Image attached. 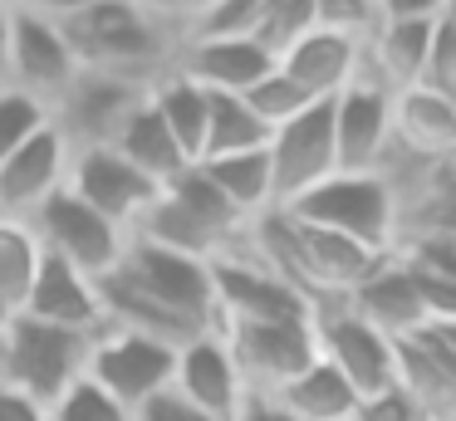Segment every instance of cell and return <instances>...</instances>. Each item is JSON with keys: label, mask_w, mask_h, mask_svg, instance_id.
<instances>
[{"label": "cell", "mask_w": 456, "mask_h": 421, "mask_svg": "<svg viewBox=\"0 0 456 421\" xmlns=\"http://www.w3.org/2000/svg\"><path fill=\"white\" fill-rule=\"evenodd\" d=\"M60 29L79 69L118 74L148 88L172 69V49H177V35L142 0H94L74 20H64Z\"/></svg>", "instance_id": "cell-1"}, {"label": "cell", "mask_w": 456, "mask_h": 421, "mask_svg": "<svg viewBox=\"0 0 456 421\" xmlns=\"http://www.w3.org/2000/svg\"><path fill=\"white\" fill-rule=\"evenodd\" d=\"M280 211L329 235H344L354 245H368V250H403V211H397V196L383 172H334Z\"/></svg>", "instance_id": "cell-2"}, {"label": "cell", "mask_w": 456, "mask_h": 421, "mask_svg": "<svg viewBox=\"0 0 456 421\" xmlns=\"http://www.w3.org/2000/svg\"><path fill=\"white\" fill-rule=\"evenodd\" d=\"M109 279L128 284L133 294L152 299L158 309L177 313L197 333H211L216 323V284H211V260H191V255L162 250V245L128 235L123 260L109 270Z\"/></svg>", "instance_id": "cell-3"}, {"label": "cell", "mask_w": 456, "mask_h": 421, "mask_svg": "<svg viewBox=\"0 0 456 421\" xmlns=\"http://www.w3.org/2000/svg\"><path fill=\"white\" fill-rule=\"evenodd\" d=\"M84 358H89V338L69 328H50L40 319L15 313V323L0 338V382L20 387L35 397L45 411L84 377Z\"/></svg>", "instance_id": "cell-4"}, {"label": "cell", "mask_w": 456, "mask_h": 421, "mask_svg": "<svg viewBox=\"0 0 456 421\" xmlns=\"http://www.w3.org/2000/svg\"><path fill=\"white\" fill-rule=\"evenodd\" d=\"M211 333L226 343L246 392H280L319 352L309 319H216Z\"/></svg>", "instance_id": "cell-5"}, {"label": "cell", "mask_w": 456, "mask_h": 421, "mask_svg": "<svg viewBox=\"0 0 456 421\" xmlns=\"http://www.w3.org/2000/svg\"><path fill=\"white\" fill-rule=\"evenodd\" d=\"M172 362H177V348H167V343H152L128 328H103L89 338L84 377L109 392L123 411L138 417L152 397L172 387Z\"/></svg>", "instance_id": "cell-6"}, {"label": "cell", "mask_w": 456, "mask_h": 421, "mask_svg": "<svg viewBox=\"0 0 456 421\" xmlns=\"http://www.w3.org/2000/svg\"><path fill=\"white\" fill-rule=\"evenodd\" d=\"M309 323H314L319 358L334 362L338 377L358 392V401L397 382V343L387 338V333H378L363 313L348 309V299L314 304Z\"/></svg>", "instance_id": "cell-7"}, {"label": "cell", "mask_w": 456, "mask_h": 421, "mask_svg": "<svg viewBox=\"0 0 456 421\" xmlns=\"http://www.w3.org/2000/svg\"><path fill=\"white\" fill-rule=\"evenodd\" d=\"M30 225H35V235H40L50 260L69 264V270L89 274V279H103V274L123 260V245H128V231L103 221V215L94 211V206H84L69 186H64L60 196H50V201L30 215Z\"/></svg>", "instance_id": "cell-8"}, {"label": "cell", "mask_w": 456, "mask_h": 421, "mask_svg": "<svg viewBox=\"0 0 456 421\" xmlns=\"http://www.w3.org/2000/svg\"><path fill=\"white\" fill-rule=\"evenodd\" d=\"M142 103H148V84L79 69V78H74V84L64 88V98L50 108V123L60 127V137L69 142V152H84V147H113V137L123 133V123H128Z\"/></svg>", "instance_id": "cell-9"}, {"label": "cell", "mask_w": 456, "mask_h": 421, "mask_svg": "<svg viewBox=\"0 0 456 421\" xmlns=\"http://www.w3.org/2000/svg\"><path fill=\"white\" fill-rule=\"evenodd\" d=\"M64 186H69L84 206H94L103 221L123 225L128 235L138 231V221L152 211V201H158V191H162L152 176H142L138 166L123 152H113V147H84V152H74L69 157V182Z\"/></svg>", "instance_id": "cell-10"}, {"label": "cell", "mask_w": 456, "mask_h": 421, "mask_svg": "<svg viewBox=\"0 0 456 421\" xmlns=\"http://www.w3.org/2000/svg\"><path fill=\"white\" fill-rule=\"evenodd\" d=\"M270 176H275V206H289L319 186L324 176L338 172V147H334V113L329 103H314L305 108L299 117L280 123L270 133Z\"/></svg>", "instance_id": "cell-11"}, {"label": "cell", "mask_w": 456, "mask_h": 421, "mask_svg": "<svg viewBox=\"0 0 456 421\" xmlns=\"http://www.w3.org/2000/svg\"><path fill=\"white\" fill-rule=\"evenodd\" d=\"M74 78H79V59H74L64 29L50 25V20H35V15L15 10L11 45H5V84L30 93L35 103L54 108Z\"/></svg>", "instance_id": "cell-12"}, {"label": "cell", "mask_w": 456, "mask_h": 421, "mask_svg": "<svg viewBox=\"0 0 456 421\" xmlns=\"http://www.w3.org/2000/svg\"><path fill=\"white\" fill-rule=\"evenodd\" d=\"M211 284H216V319H309L314 313V304L289 289L275 270H265L246 245L211 260Z\"/></svg>", "instance_id": "cell-13"}, {"label": "cell", "mask_w": 456, "mask_h": 421, "mask_svg": "<svg viewBox=\"0 0 456 421\" xmlns=\"http://www.w3.org/2000/svg\"><path fill=\"white\" fill-rule=\"evenodd\" d=\"M329 113H334L338 172H378L393 147V93L368 74H358L329 103Z\"/></svg>", "instance_id": "cell-14"}, {"label": "cell", "mask_w": 456, "mask_h": 421, "mask_svg": "<svg viewBox=\"0 0 456 421\" xmlns=\"http://www.w3.org/2000/svg\"><path fill=\"white\" fill-rule=\"evenodd\" d=\"M69 142L60 137V127H45L15 157L0 162V215H15V221H30L50 196L64 191L69 182Z\"/></svg>", "instance_id": "cell-15"}, {"label": "cell", "mask_w": 456, "mask_h": 421, "mask_svg": "<svg viewBox=\"0 0 456 421\" xmlns=\"http://www.w3.org/2000/svg\"><path fill=\"white\" fill-rule=\"evenodd\" d=\"M172 69H177L182 78H191L197 88H207V93H246V88H256L260 78L275 69V54L250 35L177 39Z\"/></svg>", "instance_id": "cell-16"}, {"label": "cell", "mask_w": 456, "mask_h": 421, "mask_svg": "<svg viewBox=\"0 0 456 421\" xmlns=\"http://www.w3.org/2000/svg\"><path fill=\"white\" fill-rule=\"evenodd\" d=\"M172 392H177L187 407L207 411L211 421H231L236 407L246 401V382H240L236 362H231L226 343L216 333H201L187 348H177L172 362Z\"/></svg>", "instance_id": "cell-17"}, {"label": "cell", "mask_w": 456, "mask_h": 421, "mask_svg": "<svg viewBox=\"0 0 456 421\" xmlns=\"http://www.w3.org/2000/svg\"><path fill=\"white\" fill-rule=\"evenodd\" d=\"M275 64L309 103H334V98L363 74V45H358V39H344V35H329V29H309V35H299Z\"/></svg>", "instance_id": "cell-18"}, {"label": "cell", "mask_w": 456, "mask_h": 421, "mask_svg": "<svg viewBox=\"0 0 456 421\" xmlns=\"http://www.w3.org/2000/svg\"><path fill=\"white\" fill-rule=\"evenodd\" d=\"M20 313L25 319L50 323V328H69V333L94 338V333H103L99 279H89V274H79V270H69V264H60V260L45 255L40 279H35L30 299L20 304Z\"/></svg>", "instance_id": "cell-19"}, {"label": "cell", "mask_w": 456, "mask_h": 421, "mask_svg": "<svg viewBox=\"0 0 456 421\" xmlns=\"http://www.w3.org/2000/svg\"><path fill=\"white\" fill-rule=\"evenodd\" d=\"M387 152L407 162H456V103L427 93V88H403L393 93V147Z\"/></svg>", "instance_id": "cell-20"}, {"label": "cell", "mask_w": 456, "mask_h": 421, "mask_svg": "<svg viewBox=\"0 0 456 421\" xmlns=\"http://www.w3.org/2000/svg\"><path fill=\"white\" fill-rule=\"evenodd\" d=\"M397 382L422 401L432 421H456V358L432 323L397 338Z\"/></svg>", "instance_id": "cell-21"}, {"label": "cell", "mask_w": 456, "mask_h": 421, "mask_svg": "<svg viewBox=\"0 0 456 421\" xmlns=\"http://www.w3.org/2000/svg\"><path fill=\"white\" fill-rule=\"evenodd\" d=\"M348 309L363 313L378 333L387 338H407V333L427 328V313H422V299H417V284H412V270H407L403 255H387L354 294H348Z\"/></svg>", "instance_id": "cell-22"}, {"label": "cell", "mask_w": 456, "mask_h": 421, "mask_svg": "<svg viewBox=\"0 0 456 421\" xmlns=\"http://www.w3.org/2000/svg\"><path fill=\"white\" fill-rule=\"evenodd\" d=\"M436 20H378V29L363 39V74L383 84L387 93H403L417 84L427 59V39H432Z\"/></svg>", "instance_id": "cell-23"}, {"label": "cell", "mask_w": 456, "mask_h": 421, "mask_svg": "<svg viewBox=\"0 0 456 421\" xmlns=\"http://www.w3.org/2000/svg\"><path fill=\"white\" fill-rule=\"evenodd\" d=\"M270 397H275L295 421H354V411H358V392L348 387L334 362H324L319 352L305 372H295V377L280 392H270Z\"/></svg>", "instance_id": "cell-24"}, {"label": "cell", "mask_w": 456, "mask_h": 421, "mask_svg": "<svg viewBox=\"0 0 456 421\" xmlns=\"http://www.w3.org/2000/svg\"><path fill=\"white\" fill-rule=\"evenodd\" d=\"M152 113L162 117V127L172 133V142L182 147L187 162H201V142H207V88H197L191 78H182L177 69L158 78L148 88Z\"/></svg>", "instance_id": "cell-25"}, {"label": "cell", "mask_w": 456, "mask_h": 421, "mask_svg": "<svg viewBox=\"0 0 456 421\" xmlns=\"http://www.w3.org/2000/svg\"><path fill=\"white\" fill-rule=\"evenodd\" d=\"M113 152H123L142 176H152L158 186H167L172 176H182L191 166L187 157H182V147L172 142V133L162 127V117L152 113V103H142L138 113L123 123V133L113 137Z\"/></svg>", "instance_id": "cell-26"}, {"label": "cell", "mask_w": 456, "mask_h": 421, "mask_svg": "<svg viewBox=\"0 0 456 421\" xmlns=\"http://www.w3.org/2000/svg\"><path fill=\"white\" fill-rule=\"evenodd\" d=\"M197 166L221 186V196H226L246 221L275 211V176H270L265 147H260V152H236V157H211V162H197Z\"/></svg>", "instance_id": "cell-27"}, {"label": "cell", "mask_w": 456, "mask_h": 421, "mask_svg": "<svg viewBox=\"0 0 456 421\" xmlns=\"http://www.w3.org/2000/svg\"><path fill=\"white\" fill-rule=\"evenodd\" d=\"M162 191H167V196H172V201H177L187 215H197V221L207 225L211 235H216L221 250H236V245H240V235H246V225H250V221H246V215H240L236 206L226 201V196H221V186L211 182V176L201 172L197 162H191L182 176H172V182L162 186Z\"/></svg>", "instance_id": "cell-28"}, {"label": "cell", "mask_w": 456, "mask_h": 421, "mask_svg": "<svg viewBox=\"0 0 456 421\" xmlns=\"http://www.w3.org/2000/svg\"><path fill=\"white\" fill-rule=\"evenodd\" d=\"M270 147V127L256 117V108L240 93H207V142L201 162L211 157H236V152H260Z\"/></svg>", "instance_id": "cell-29"}, {"label": "cell", "mask_w": 456, "mask_h": 421, "mask_svg": "<svg viewBox=\"0 0 456 421\" xmlns=\"http://www.w3.org/2000/svg\"><path fill=\"white\" fill-rule=\"evenodd\" d=\"M45 264V245L35 235L30 221H15V215H0V299L20 313V304L30 299L35 279H40Z\"/></svg>", "instance_id": "cell-30"}, {"label": "cell", "mask_w": 456, "mask_h": 421, "mask_svg": "<svg viewBox=\"0 0 456 421\" xmlns=\"http://www.w3.org/2000/svg\"><path fill=\"white\" fill-rule=\"evenodd\" d=\"M45 127H50V108L35 103V98L20 93V88L0 84V162L15 157L35 133H45Z\"/></svg>", "instance_id": "cell-31"}, {"label": "cell", "mask_w": 456, "mask_h": 421, "mask_svg": "<svg viewBox=\"0 0 456 421\" xmlns=\"http://www.w3.org/2000/svg\"><path fill=\"white\" fill-rule=\"evenodd\" d=\"M314 29V0H265L260 5V25H256V39L270 49V54H285L299 35Z\"/></svg>", "instance_id": "cell-32"}, {"label": "cell", "mask_w": 456, "mask_h": 421, "mask_svg": "<svg viewBox=\"0 0 456 421\" xmlns=\"http://www.w3.org/2000/svg\"><path fill=\"white\" fill-rule=\"evenodd\" d=\"M240 98H246V103L256 108V117H260V123L270 127V133H275L280 123H289V117H299V113H305V108H314V103H309V98H305V93H299V88H295V84H289L285 74H280V64L270 69V74L260 78L256 88H246V93H240Z\"/></svg>", "instance_id": "cell-33"}, {"label": "cell", "mask_w": 456, "mask_h": 421, "mask_svg": "<svg viewBox=\"0 0 456 421\" xmlns=\"http://www.w3.org/2000/svg\"><path fill=\"white\" fill-rule=\"evenodd\" d=\"M417 88L456 103V25L436 20L432 39H427V59H422V74H417Z\"/></svg>", "instance_id": "cell-34"}, {"label": "cell", "mask_w": 456, "mask_h": 421, "mask_svg": "<svg viewBox=\"0 0 456 421\" xmlns=\"http://www.w3.org/2000/svg\"><path fill=\"white\" fill-rule=\"evenodd\" d=\"M260 5H265V0H216V5H211L182 39H231V35H250V39H256Z\"/></svg>", "instance_id": "cell-35"}, {"label": "cell", "mask_w": 456, "mask_h": 421, "mask_svg": "<svg viewBox=\"0 0 456 421\" xmlns=\"http://www.w3.org/2000/svg\"><path fill=\"white\" fill-rule=\"evenodd\" d=\"M50 421H133V411H123L103 387H94L89 377H79L60 401L50 407Z\"/></svg>", "instance_id": "cell-36"}, {"label": "cell", "mask_w": 456, "mask_h": 421, "mask_svg": "<svg viewBox=\"0 0 456 421\" xmlns=\"http://www.w3.org/2000/svg\"><path fill=\"white\" fill-rule=\"evenodd\" d=\"M314 29H329V35L363 45L378 29V0H314Z\"/></svg>", "instance_id": "cell-37"}, {"label": "cell", "mask_w": 456, "mask_h": 421, "mask_svg": "<svg viewBox=\"0 0 456 421\" xmlns=\"http://www.w3.org/2000/svg\"><path fill=\"white\" fill-rule=\"evenodd\" d=\"M354 421H432V417H427V407L403 387V382H393V387H383V392L358 401Z\"/></svg>", "instance_id": "cell-38"}, {"label": "cell", "mask_w": 456, "mask_h": 421, "mask_svg": "<svg viewBox=\"0 0 456 421\" xmlns=\"http://www.w3.org/2000/svg\"><path fill=\"white\" fill-rule=\"evenodd\" d=\"M142 5H148V10H152V15H158V20H162V25H167V29H172V35H177V39H182V35H187V29H191V25H197V20H201V15H207V10H211V5H216V0H142Z\"/></svg>", "instance_id": "cell-39"}, {"label": "cell", "mask_w": 456, "mask_h": 421, "mask_svg": "<svg viewBox=\"0 0 456 421\" xmlns=\"http://www.w3.org/2000/svg\"><path fill=\"white\" fill-rule=\"evenodd\" d=\"M133 421H211V417H207V411H197V407H187V401H182L177 392L167 387L162 397H152Z\"/></svg>", "instance_id": "cell-40"}, {"label": "cell", "mask_w": 456, "mask_h": 421, "mask_svg": "<svg viewBox=\"0 0 456 421\" xmlns=\"http://www.w3.org/2000/svg\"><path fill=\"white\" fill-rule=\"evenodd\" d=\"M84 5H94V0H11V10H20V15H35V20H50V25H64V20H74Z\"/></svg>", "instance_id": "cell-41"}, {"label": "cell", "mask_w": 456, "mask_h": 421, "mask_svg": "<svg viewBox=\"0 0 456 421\" xmlns=\"http://www.w3.org/2000/svg\"><path fill=\"white\" fill-rule=\"evenodd\" d=\"M0 421H50V411L35 397H25L20 387H5L0 382Z\"/></svg>", "instance_id": "cell-42"}, {"label": "cell", "mask_w": 456, "mask_h": 421, "mask_svg": "<svg viewBox=\"0 0 456 421\" xmlns=\"http://www.w3.org/2000/svg\"><path fill=\"white\" fill-rule=\"evenodd\" d=\"M231 421H295V417H289L270 392H246V401L236 407V417H231Z\"/></svg>", "instance_id": "cell-43"}, {"label": "cell", "mask_w": 456, "mask_h": 421, "mask_svg": "<svg viewBox=\"0 0 456 421\" xmlns=\"http://www.w3.org/2000/svg\"><path fill=\"white\" fill-rule=\"evenodd\" d=\"M446 0H378V20H436Z\"/></svg>", "instance_id": "cell-44"}, {"label": "cell", "mask_w": 456, "mask_h": 421, "mask_svg": "<svg viewBox=\"0 0 456 421\" xmlns=\"http://www.w3.org/2000/svg\"><path fill=\"white\" fill-rule=\"evenodd\" d=\"M11 20H15L11 0H0V84H5V45H11Z\"/></svg>", "instance_id": "cell-45"}, {"label": "cell", "mask_w": 456, "mask_h": 421, "mask_svg": "<svg viewBox=\"0 0 456 421\" xmlns=\"http://www.w3.org/2000/svg\"><path fill=\"white\" fill-rule=\"evenodd\" d=\"M436 333H442V343L452 348V358H456V323H432Z\"/></svg>", "instance_id": "cell-46"}, {"label": "cell", "mask_w": 456, "mask_h": 421, "mask_svg": "<svg viewBox=\"0 0 456 421\" xmlns=\"http://www.w3.org/2000/svg\"><path fill=\"white\" fill-rule=\"evenodd\" d=\"M11 323H15V309H11L5 299H0V338H5V328H11Z\"/></svg>", "instance_id": "cell-47"}, {"label": "cell", "mask_w": 456, "mask_h": 421, "mask_svg": "<svg viewBox=\"0 0 456 421\" xmlns=\"http://www.w3.org/2000/svg\"><path fill=\"white\" fill-rule=\"evenodd\" d=\"M436 20H446V25H456V0H446V5H442V15H436Z\"/></svg>", "instance_id": "cell-48"}]
</instances>
